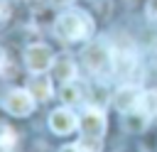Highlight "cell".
<instances>
[{
    "mask_svg": "<svg viewBox=\"0 0 157 152\" xmlns=\"http://www.w3.org/2000/svg\"><path fill=\"white\" fill-rule=\"evenodd\" d=\"M54 32L56 37L66 39V42H78V39H88L93 34V20L86 12L71 10L59 15V20L54 22Z\"/></svg>",
    "mask_w": 157,
    "mask_h": 152,
    "instance_id": "6da1fadb",
    "label": "cell"
},
{
    "mask_svg": "<svg viewBox=\"0 0 157 152\" xmlns=\"http://www.w3.org/2000/svg\"><path fill=\"white\" fill-rule=\"evenodd\" d=\"M34 101H37V98L29 93V88H12V91L5 93L2 108H5L10 115L25 118V115H29V113L34 110Z\"/></svg>",
    "mask_w": 157,
    "mask_h": 152,
    "instance_id": "7a4b0ae2",
    "label": "cell"
},
{
    "mask_svg": "<svg viewBox=\"0 0 157 152\" xmlns=\"http://www.w3.org/2000/svg\"><path fill=\"white\" fill-rule=\"evenodd\" d=\"M25 64L32 74H44L54 66V51L47 44H29L25 49Z\"/></svg>",
    "mask_w": 157,
    "mask_h": 152,
    "instance_id": "3957f363",
    "label": "cell"
},
{
    "mask_svg": "<svg viewBox=\"0 0 157 152\" xmlns=\"http://www.w3.org/2000/svg\"><path fill=\"white\" fill-rule=\"evenodd\" d=\"M78 127H81V137H91V140H101L103 130H105V115L101 108L91 105L81 113L78 118Z\"/></svg>",
    "mask_w": 157,
    "mask_h": 152,
    "instance_id": "277c9868",
    "label": "cell"
},
{
    "mask_svg": "<svg viewBox=\"0 0 157 152\" xmlns=\"http://www.w3.org/2000/svg\"><path fill=\"white\" fill-rule=\"evenodd\" d=\"M110 61H113V56H110L108 47H105V44H101V42L88 44V47H86V51H83V64H86L93 74H103V71L110 66Z\"/></svg>",
    "mask_w": 157,
    "mask_h": 152,
    "instance_id": "5b68a950",
    "label": "cell"
},
{
    "mask_svg": "<svg viewBox=\"0 0 157 152\" xmlns=\"http://www.w3.org/2000/svg\"><path fill=\"white\" fill-rule=\"evenodd\" d=\"M78 125L76 115L69 110V108H56L52 115H49V127L56 132V135H69L74 132V127Z\"/></svg>",
    "mask_w": 157,
    "mask_h": 152,
    "instance_id": "8992f818",
    "label": "cell"
},
{
    "mask_svg": "<svg viewBox=\"0 0 157 152\" xmlns=\"http://www.w3.org/2000/svg\"><path fill=\"white\" fill-rule=\"evenodd\" d=\"M140 96H142V93H140L135 86H123V88H118V93H115V105H118V110L128 113V110L137 108Z\"/></svg>",
    "mask_w": 157,
    "mask_h": 152,
    "instance_id": "52a82bcc",
    "label": "cell"
},
{
    "mask_svg": "<svg viewBox=\"0 0 157 152\" xmlns=\"http://www.w3.org/2000/svg\"><path fill=\"white\" fill-rule=\"evenodd\" d=\"M150 120H152V118H150L147 113H142L140 108H132V110L123 113V127H125L128 132H142Z\"/></svg>",
    "mask_w": 157,
    "mask_h": 152,
    "instance_id": "ba28073f",
    "label": "cell"
},
{
    "mask_svg": "<svg viewBox=\"0 0 157 152\" xmlns=\"http://www.w3.org/2000/svg\"><path fill=\"white\" fill-rule=\"evenodd\" d=\"M27 88H29V93H32L37 101L52 98V81H49V76H44V74H34V76L29 78Z\"/></svg>",
    "mask_w": 157,
    "mask_h": 152,
    "instance_id": "9c48e42d",
    "label": "cell"
},
{
    "mask_svg": "<svg viewBox=\"0 0 157 152\" xmlns=\"http://www.w3.org/2000/svg\"><path fill=\"white\" fill-rule=\"evenodd\" d=\"M74 74H76V69H74V61H71V59H59V61H54V76H56L61 83L74 81Z\"/></svg>",
    "mask_w": 157,
    "mask_h": 152,
    "instance_id": "30bf717a",
    "label": "cell"
},
{
    "mask_svg": "<svg viewBox=\"0 0 157 152\" xmlns=\"http://www.w3.org/2000/svg\"><path fill=\"white\" fill-rule=\"evenodd\" d=\"M59 96H61V101H64L66 105H76V103L83 98V91H81V86H78V83L69 81V83H64V86H61Z\"/></svg>",
    "mask_w": 157,
    "mask_h": 152,
    "instance_id": "8fae6325",
    "label": "cell"
},
{
    "mask_svg": "<svg viewBox=\"0 0 157 152\" xmlns=\"http://www.w3.org/2000/svg\"><path fill=\"white\" fill-rule=\"evenodd\" d=\"M137 108H140L142 113H147L150 118H155V115H157V91H145V93L140 96Z\"/></svg>",
    "mask_w": 157,
    "mask_h": 152,
    "instance_id": "7c38bea8",
    "label": "cell"
},
{
    "mask_svg": "<svg viewBox=\"0 0 157 152\" xmlns=\"http://www.w3.org/2000/svg\"><path fill=\"white\" fill-rule=\"evenodd\" d=\"M15 140H17L15 130H12V127H7V125H2V127H0V150L10 152V150L15 147Z\"/></svg>",
    "mask_w": 157,
    "mask_h": 152,
    "instance_id": "4fadbf2b",
    "label": "cell"
},
{
    "mask_svg": "<svg viewBox=\"0 0 157 152\" xmlns=\"http://www.w3.org/2000/svg\"><path fill=\"white\" fill-rule=\"evenodd\" d=\"M10 17V2L7 0H0V22H5Z\"/></svg>",
    "mask_w": 157,
    "mask_h": 152,
    "instance_id": "5bb4252c",
    "label": "cell"
},
{
    "mask_svg": "<svg viewBox=\"0 0 157 152\" xmlns=\"http://www.w3.org/2000/svg\"><path fill=\"white\" fill-rule=\"evenodd\" d=\"M147 15L152 20H157V0H147Z\"/></svg>",
    "mask_w": 157,
    "mask_h": 152,
    "instance_id": "9a60e30c",
    "label": "cell"
},
{
    "mask_svg": "<svg viewBox=\"0 0 157 152\" xmlns=\"http://www.w3.org/2000/svg\"><path fill=\"white\" fill-rule=\"evenodd\" d=\"M61 152H83V150H81V145H66V147H61Z\"/></svg>",
    "mask_w": 157,
    "mask_h": 152,
    "instance_id": "2e32d148",
    "label": "cell"
},
{
    "mask_svg": "<svg viewBox=\"0 0 157 152\" xmlns=\"http://www.w3.org/2000/svg\"><path fill=\"white\" fill-rule=\"evenodd\" d=\"M2 66H5V49L0 47V71H2Z\"/></svg>",
    "mask_w": 157,
    "mask_h": 152,
    "instance_id": "e0dca14e",
    "label": "cell"
},
{
    "mask_svg": "<svg viewBox=\"0 0 157 152\" xmlns=\"http://www.w3.org/2000/svg\"><path fill=\"white\" fill-rule=\"evenodd\" d=\"M155 120H157V115H155Z\"/></svg>",
    "mask_w": 157,
    "mask_h": 152,
    "instance_id": "ac0fdd59",
    "label": "cell"
}]
</instances>
